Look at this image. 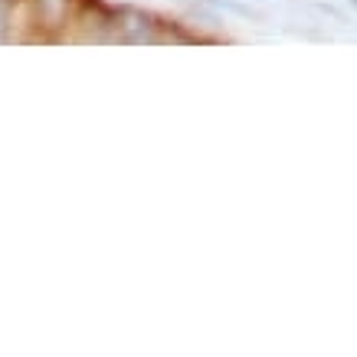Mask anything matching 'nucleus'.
<instances>
[{
  "label": "nucleus",
  "mask_w": 357,
  "mask_h": 357,
  "mask_svg": "<svg viewBox=\"0 0 357 357\" xmlns=\"http://www.w3.org/2000/svg\"><path fill=\"white\" fill-rule=\"evenodd\" d=\"M347 3H354V7H357V0H347Z\"/></svg>",
  "instance_id": "obj_1"
}]
</instances>
